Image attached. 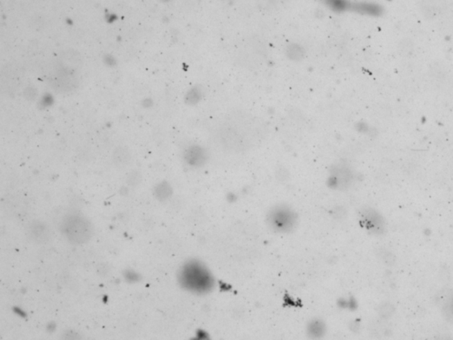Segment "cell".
I'll use <instances>...</instances> for the list:
<instances>
[{"label": "cell", "instance_id": "3", "mask_svg": "<svg viewBox=\"0 0 453 340\" xmlns=\"http://www.w3.org/2000/svg\"><path fill=\"white\" fill-rule=\"evenodd\" d=\"M60 231L72 245H83L89 242L94 234L92 222L79 213H69L64 217Z\"/></svg>", "mask_w": 453, "mask_h": 340}, {"label": "cell", "instance_id": "11", "mask_svg": "<svg viewBox=\"0 0 453 340\" xmlns=\"http://www.w3.org/2000/svg\"><path fill=\"white\" fill-rule=\"evenodd\" d=\"M286 54L290 60H300L305 56V50L299 44H291L287 47Z\"/></svg>", "mask_w": 453, "mask_h": 340}, {"label": "cell", "instance_id": "5", "mask_svg": "<svg viewBox=\"0 0 453 340\" xmlns=\"http://www.w3.org/2000/svg\"><path fill=\"white\" fill-rule=\"evenodd\" d=\"M328 186L330 189L345 192L351 189L355 183V174L348 165L338 163L330 168Z\"/></svg>", "mask_w": 453, "mask_h": 340}, {"label": "cell", "instance_id": "7", "mask_svg": "<svg viewBox=\"0 0 453 340\" xmlns=\"http://www.w3.org/2000/svg\"><path fill=\"white\" fill-rule=\"evenodd\" d=\"M187 164L194 168L203 167L208 160V154L205 148L194 145L187 149L184 155Z\"/></svg>", "mask_w": 453, "mask_h": 340}, {"label": "cell", "instance_id": "9", "mask_svg": "<svg viewBox=\"0 0 453 340\" xmlns=\"http://www.w3.org/2000/svg\"><path fill=\"white\" fill-rule=\"evenodd\" d=\"M113 163L116 167L122 168L131 163V155L127 147H119L113 152Z\"/></svg>", "mask_w": 453, "mask_h": 340}, {"label": "cell", "instance_id": "12", "mask_svg": "<svg viewBox=\"0 0 453 340\" xmlns=\"http://www.w3.org/2000/svg\"><path fill=\"white\" fill-rule=\"evenodd\" d=\"M443 315L448 322L453 325V294L446 300L445 306L443 307Z\"/></svg>", "mask_w": 453, "mask_h": 340}, {"label": "cell", "instance_id": "1", "mask_svg": "<svg viewBox=\"0 0 453 340\" xmlns=\"http://www.w3.org/2000/svg\"><path fill=\"white\" fill-rule=\"evenodd\" d=\"M178 281L183 289L196 296H207L215 289V275L203 261L192 259L180 268Z\"/></svg>", "mask_w": 453, "mask_h": 340}, {"label": "cell", "instance_id": "8", "mask_svg": "<svg viewBox=\"0 0 453 340\" xmlns=\"http://www.w3.org/2000/svg\"><path fill=\"white\" fill-rule=\"evenodd\" d=\"M327 332H328V326L325 321L320 317H313L306 323V333L307 338L310 339H324Z\"/></svg>", "mask_w": 453, "mask_h": 340}, {"label": "cell", "instance_id": "2", "mask_svg": "<svg viewBox=\"0 0 453 340\" xmlns=\"http://www.w3.org/2000/svg\"><path fill=\"white\" fill-rule=\"evenodd\" d=\"M300 217L295 207L287 202L272 205L265 215V223L272 233L277 235H290L296 232Z\"/></svg>", "mask_w": 453, "mask_h": 340}, {"label": "cell", "instance_id": "15", "mask_svg": "<svg viewBox=\"0 0 453 340\" xmlns=\"http://www.w3.org/2000/svg\"><path fill=\"white\" fill-rule=\"evenodd\" d=\"M98 270L99 274L102 275V276H105V275L108 273L109 268L108 264H103L99 265L98 270Z\"/></svg>", "mask_w": 453, "mask_h": 340}, {"label": "cell", "instance_id": "6", "mask_svg": "<svg viewBox=\"0 0 453 340\" xmlns=\"http://www.w3.org/2000/svg\"><path fill=\"white\" fill-rule=\"evenodd\" d=\"M25 231L28 238L34 244H47L53 238V229L47 222L42 220H33L26 227Z\"/></svg>", "mask_w": 453, "mask_h": 340}, {"label": "cell", "instance_id": "13", "mask_svg": "<svg viewBox=\"0 0 453 340\" xmlns=\"http://www.w3.org/2000/svg\"><path fill=\"white\" fill-rule=\"evenodd\" d=\"M324 1L330 8L336 12L345 11L346 8H349L348 3L346 0H324Z\"/></svg>", "mask_w": 453, "mask_h": 340}, {"label": "cell", "instance_id": "10", "mask_svg": "<svg viewBox=\"0 0 453 340\" xmlns=\"http://www.w3.org/2000/svg\"><path fill=\"white\" fill-rule=\"evenodd\" d=\"M172 187L167 182H161L154 187V196L158 200H160V202H166V200L172 196Z\"/></svg>", "mask_w": 453, "mask_h": 340}, {"label": "cell", "instance_id": "4", "mask_svg": "<svg viewBox=\"0 0 453 340\" xmlns=\"http://www.w3.org/2000/svg\"><path fill=\"white\" fill-rule=\"evenodd\" d=\"M358 217L362 228L371 235L381 236L386 232L387 225L384 217L373 207H362L358 213Z\"/></svg>", "mask_w": 453, "mask_h": 340}, {"label": "cell", "instance_id": "14", "mask_svg": "<svg viewBox=\"0 0 453 340\" xmlns=\"http://www.w3.org/2000/svg\"><path fill=\"white\" fill-rule=\"evenodd\" d=\"M142 181V175L138 171H133L127 176V183L131 186H138Z\"/></svg>", "mask_w": 453, "mask_h": 340}]
</instances>
